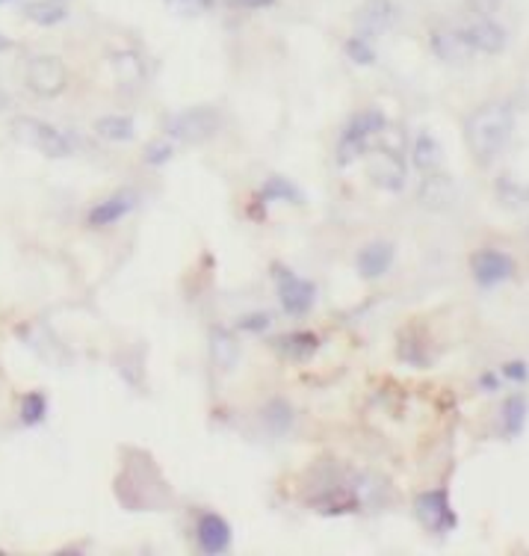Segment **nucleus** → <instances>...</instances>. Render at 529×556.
Here are the masks:
<instances>
[{
	"instance_id": "obj_1",
	"label": "nucleus",
	"mask_w": 529,
	"mask_h": 556,
	"mask_svg": "<svg viewBox=\"0 0 529 556\" xmlns=\"http://www.w3.org/2000/svg\"><path fill=\"white\" fill-rule=\"evenodd\" d=\"M512 130H515V113H512L506 101L482 104L474 116L467 118L465 125L467 149L474 154V161L488 166L500 151L506 149L508 139H512Z\"/></svg>"
},
{
	"instance_id": "obj_2",
	"label": "nucleus",
	"mask_w": 529,
	"mask_h": 556,
	"mask_svg": "<svg viewBox=\"0 0 529 556\" xmlns=\"http://www.w3.org/2000/svg\"><path fill=\"white\" fill-rule=\"evenodd\" d=\"M12 137L18 139L22 146L27 149L39 151L45 157H68L72 154V139L65 137L63 130L53 128L42 118H33V116H18L10 122Z\"/></svg>"
},
{
	"instance_id": "obj_3",
	"label": "nucleus",
	"mask_w": 529,
	"mask_h": 556,
	"mask_svg": "<svg viewBox=\"0 0 529 556\" xmlns=\"http://www.w3.org/2000/svg\"><path fill=\"white\" fill-rule=\"evenodd\" d=\"M223 125L219 113L211 108H192L184 110L178 116L166 118V134L178 142H187V146H199V142H207L211 137H216V130Z\"/></svg>"
},
{
	"instance_id": "obj_4",
	"label": "nucleus",
	"mask_w": 529,
	"mask_h": 556,
	"mask_svg": "<svg viewBox=\"0 0 529 556\" xmlns=\"http://www.w3.org/2000/svg\"><path fill=\"white\" fill-rule=\"evenodd\" d=\"M24 80H27V89H30L33 96L56 98L68 86V68H65L60 56H33L30 63H27Z\"/></svg>"
},
{
	"instance_id": "obj_5",
	"label": "nucleus",
	"mask_w": 529,
	"mask_h": 556,
	"mask_svg": "<svg viewBox=\"0 0 529 556\" xmlns=\"http://www.w3.org/2000/svg\"><path fill=\"white\" fill-rule=\"evenodd\" d=\"M367 175H370L373 184L381 187V190L400 193L405 187V157L400 151L379 146V149L373 151L370 163H367Z\"/></svg>"
},
{
	"instance_id": "obj_6",
	"label": "nucleus",
	"mask_w": 529,
	"mask_h": 556,
	"mask_svg": "<svg viewBox=\"0 0 529 556\" xmlns=\"http://www.w3.org/2000/svg\"><path fill=\"white\" fill-rule=\"evenodd\" d=\"M414 513L420 518V525L432 533H446L455 527V513L450 506L444 489H434V492H424L414 501Z\"/></svg>"
},
{
	"instance_id": "obj_7",
	"label": "nucleus",
	"mask_w": 529,
	"mask_h": 556,
	"mask_svg": "<svg viewBox=\"0 0 529 556\" xmlns=\"http://www.w3.org/2000/svg\"><path fill=\"white\" fill-rule=\"evenodd\" d=\"M361 36H385L396 24V3L393 0H364L355 12Z\"/></svg>"
},
{
	"instance_id": "obj_8",
	"label": "nucleus",
	"mask_w": 529,
	"mask_h": 556,
	"mask_svg": "<svg viewBox=\"0 0 529 556\" xmlns=\"http://www.w3.org/2000/svg\"><path fill=\"white\" fill-rule=\"evenodd\" d=\"M515 273V261L506 252H494V249H482L474 255V276L482 288H494L500 281H506Z\"/></svg>"
},
{
	"instance_id": "obj_9",
	"label": "nucleus",
	"mask_w": 529,
	"mask_h": 556,
	"mask_svg": "<svg viewBox=\"0 0 529 556\" xmlns=\"http://www.w3.org/2000/svg\"><path fill=\"white\" fill-rule=\"evenodd\" d=\"M278 293L287 314H305L314 305V285L305 278H297L290 269L278 273Z\"/></svg>"
},
{
	"instance_id": "obj_10",
	"label": "nucleus",
	"mask_w": 529,
	"mask_h": 556,
	"mask_svg": "<svg viewBox=\"0 0 529 556\" xmlns=\"http://www.w3.org/2000/svg\"><path fill=\"white\" fill-rule=\"evenodd\" d=\"M432 51L438 60L444 63H467L470 56L477 54L474 45L467 42V36L462 30H438L432 36Z\"/></svg>"
},
{
	"instance_id": "obj_11",
	"label": "nucleus",
	"mask_w": 529,
	"mask_h": 556,
	"mask_svg": "<svg viewBox=\"0 0 529 556\" xmlns=\"http://www.w3.org/2000/svg\"><path fill=\"white\" fill-rule=\"evenodd\" d=\"M196 535H199V545H202L204 554H225L228 551V545H231V527L225 525V518H219V515L207 513L199 521V530H196Z\"/></svg>"
},
{
	"instance_id": "obj_12",
	"label": "nucleus",
	"mask_w": 529,
	"mask_h": 556,
	"mask_svg": "<svg viewBox=\"0 0 529 556\" xmlns=\"http://www.w3.org/2000/svg\"><path fill=\"white\" fill-rule=\"evenodd\" d=\"M462 33L467 36V42L474 45V51H482V54H500L506 48V30L494 22H474Z\"/></svg>"
},
{
	"instance_id": "obj_13",
	"label": "nucleus",
	"mask_w": 529,
	"mask_h": 556,
	"mask_svg": "<svg viewBox=\"0 0 529 556\" xmlns=\"http://www.w3.org/2000/svg\"><path fill=\"white\" fill-rule=\"evenodd\" d=\"M134 204H137L134 193L110 195V199H104V202H98L96 207L89 211V225H92V228H106V225L118 223L122 216L134 211Z\"/></svg>"
},
{
	"instance_id": "obj_14",
	"label": "nucleus",
	"mask_w": 529,
	"mask_h": 556,
	"mask_svg": "<svg viewBox=\"0 0 529 556\" xmlns=\"http://www.w3.org/2000/svg\"><path fill=\"white\" fill-rule=\"evenodd\" d=\"M393 264V247L391 243H370L358 252V273L364 278L385 276Z\"/></svg>"
},
{
	"instance_id": "obj_15",
	"label": "nucleus",
	"mask_w": 529,
	"mask_h": 556,
	"mask_svg": "<svg viewBox=\"0 0 529 556\" xmlns=\"http://www.w3.org/2000/svg\"><path fill=\"white\" fill-rule=\"evenodd\" d=\"M211 355L219 370L231 374L234 367H237V362H240V343H237V338H234L228 329L219 326V329H213L211 332Z\"/></svg>"
},
{
	"instance_id": "obj_16",
	"label": "nucleus",
	"mask_w": 529,
	"mask_h": 556,
	"mask_svg": "<svg viewBox=\"0 0 529 556\" xmlns=\"http://www.w3.org/2000/svg\"><path fill=\"white\" fill-rule=\"evenodd\" d=\"M417 199H420L424 207H432V211L444 207V204L453 199V187L446 181V175H441V172H426Z\"/></svg>"
},
{
	"instance_id": "obj_17",
	"label": "nucleus",
	"mask_w": 529,
	"mask_h": 556,
	"mask_svg": "<svg viewBox=\"0 0 529 556\" xmlns=\"http://www.w3.org/2000/svg\"><path fill=\"white\" fill-rule=\"evenodd\" d=\"M317 334L311 332H293L276 341V350L281 355H287V358H311V355L317 353Z\"/></svg>"
},
{
	"instance_id": "obj_18",
	"label": "nucleus",
	"mask_w": 529,
	"mask_h": 556,
	"mask_svg": "<svg viewBox=\"0 0 529 556\" xmlns=\"http://www.w3.org/2000/svg\"><path fill=\"white\" fill-rule=\"evenodd\" d=\"M24 12H27V18H30L33 24H39V27H53V24L65 22V15H68L60 0H33V3L24 7Z\"/></svg>"
},
{
	"instance_id": "obj_19",
	"label": "nucleus",
	"mask_w": 529,
	"mask_h": 556,
	"mask_svg": "<svg viewBox=\"0 0 529 556\" xmlns=\"http://www.w3.org/2000/svg\"><path fill=\"white\" fill-rule=\"evenodd\" d=\"M96 134L110 142H130L137 137V125L127 116H104L96 122Z\"/></svg>"
},
{
	"instance_id": "obj_20",
	"label": "nucleus",
	"mask_w": 529,
	"mask_h": 556,
	"mask_svg": "<svg viewBox=\"0 0 529 556\" xmlns=\"http://www.w3.org/2000/svg\"><path fill=\"white\" fill-rule=\"evenodd\" d=\"M414 166L420 172H434L441 166V146L432 134H420L414 142Z\"/></svg>"
},
{
	"instance_id": "obj_21",
	"label": "nucleus",
	"mask_w": 529,
	"mask_h": 556,
	"mask_svg": "<svg viewBox=\"0 0 529 556\" xmlns=\"http://www.w3.org/2000/svg\"><path fill=\"white\" fill-rule=\"evenodd\" d=\"M388 128V118L381 116L379 110H364V113H358V116L352 118V125L347 130H352V134H358V137L370 139L376 137V134H381V130Z\"/></svg>"
},
{
	"instance_id": "obj_22",
	"label": "nucleus",
	"mask_w": 529,
	"mask_h": 556,
	"mask_svg": "<svg viewBox=\"0 0 529 556\" xmlns=\"http://www.w3.org/2000/svg\"><path fill=\"white\" fill-rule=\"evenodd\" d=\"M361 154H367V139L358 137V134H352V130H343V137H340L338 146L340 166H350V163L358 161Z\"/></svg>"
},
{
	"instance_id": "obj_23",
	"label": "nucleus",
	"mask_w": 529,
	"mask_h": 556,
	"mask_svg": "<svg viewBox=\"0 0 529 556\" xmlns=\"http://www.w3.org/2000/svg\"><path fill=\"white\" fill-rule=\"evenodd\" d=\"M264 424L276 435H281V432H287L290 429V424H293V412H290V406L287 403H281V400H276V403H269V406L264 408Z\"/></svg>"
},
{
	"instance_id": "obj_24",
	"label": "nucleus",
	"mask_w": 529,
	"mask_h": 556,
	"mask_svg": "<svg viewBox=\"0 0 529 556\" xmlns=\"http://www.w3.org/2000/svg\"><path fill=\"white\" fill-rule=\"evenodd\" d=\"M261 195H264L266 202H273V199H281V202H293V204L302 202V195H299L297 187H293L290 181H285V178H269V181L264 184Z\"/></svg>"
},
{
	"instance_id": "obj_25",
	"label": "nucleus",
	"mask_w": 529,
	"mask_h": 556,
	"mask_svg": "<svg viewBox=\"0 0 529 556\" xmlns=\"http://www.w3.org/2000/svg\"><path fill=\"white\" fill-rule=\"evenodd\" d=\"M113 65H116V75L122 77V84H139L142 80V60L137 54H116Z\"/></svg>"
},
{
	"instance_id": "obj_26",
	"label": "nucleus",
	"mask_w": 529,
	"mask_h": 556,
	"mask_svg": "<svg viewBox=\"0 0 529 556\" xmlns=\"http://www.w3.org/2000/svg\"><path fill=\"white\" fill-rule=\"evenodd\" d=\"M347 56L358 65L376 63V51H373L370 42H367V36H352L350 42H347Z\"/></svg>"
},
{
	"instance_id": "obj_27",
	"label": "nucleus",
	"mask_w": 529,
	"mask_h": 556,
	"mask_svg": "<svg viewBox=\"0 0 529 556\" xmlns=\"http://www.w3.org/2000/svg\"><path fill=\"white\" fill-rule=\"evenodd\" d=\"M45 408H48V403H45V396L39 394V391H33V394L24 396V403H22V420L24 424H39L45 417Z\"/></svg>"
},
{
	"instance_id": "obj_28",
	"label": "nucleus",
	"mask_w": 529,
	"mask_h": 556,
	"mask_svg": "<svg viewBox=\"0 0 529 556\" xmlns=\"http://www.w3.org/2000/svg\"><path fill=\"white\" fill-rule=\"evenodd\" d=\"M524 412H527V408H524V400H518V396H515V400H508L506 408H503L508 435H518L520 432V427H524Z\"/></svg>"
},
{
	"instance_id": "obj_29",
	"label": "nucleus",
	"mask_w": 529,
	"mask_h": 556,
	"mask_svg": "<svg viewBox=\"0 0 529 556\" xmlns=\"http://www.w3.org/2000/svg\"><path fill=\"white\" fill-rule=\"evenodd\" d=\"M169 157H172L169 142H151L149 149H146V163H151V166H160V163H166Z\"/></svg>"
},
{
	"instance_id": "obj_30",
	"label": "nucleus",
	"mask_w": 529,
	"mask_h": 556,
	"mask_svg": "<svg viewBox=\"0 0 529 556\" xmlns=\"http://www.w3.org/2000/svg\"><path fill=\"white\" fill-rule=\"evenodd\" d=\"M172 10L180 12V15H196L207 7V0H166Z\"/></svg>"
},
{
	"instance_id": "obj_31",
	"label": "nucleus",
	"mask_w": 529,
	"mask_h": 556,
	"mask_svg": "<svg viewBox=\"0 0 529 556\" xmlns=\"http://www.w3.org/2000/svg\"><path fill=\"white\" fill-rule=\"evenodd\" d=\"M266 326H269V314H252V317L240 320L243 332H264Z\"/></svg>"
},
{
	"instance_id": "obj_32",
	"label": "nucleus",
	"mask_w": 529,
	"mask_h": 556,
	"mask_svg": "<svg viewBox=\"0 0 529 556\" xmlns=\"http://www.w3.org/2000/svg\"><path fill=\"white\" fill-rule=\"evenodd\" d=\"M231 7H240V10H264V7H273L276 0H228Z\"/></svg>"
},
{
	"instance_id": "obj_33",
	"label": "nucleus",
	"mask_w": 529,
	"mask_h": 556,
	"mask_svg": "<svg viewBox=\"0 0 529 556\" xmlns=\"http://www.w3.org/2000/svg\"><path fill=\"white\" fill-rule=\"evenodd\" d=\"M506 376H512V379H527V364H506Z\"/></svg>"
},
{
	"instance_id": "obj_34",
	"label": "nucleus",
	"mask_w": 529,
	"mask_h": 556,
	"mask_svg": "<svg viewBox=\"0 0 529 556\" xmlns=\"http://www.w3.org/2000/svg\"><path fill=\"white\" fill-rule=\"evenodd\" d=\"M0 48H10V42H7V39H0Z\"/></svg>"
},
{
	"instance_id": "obj_35",
	"label": "nucleus",
	"mask_w": 529,
	"mask_h": 556,
	"mask_svg": "<svg viewBox=\"0 0 529 556\" xmlns=\"http://www.w3.org/2000/svg\"><path fill=\"white\" fill-rule=\"evenodd\" d=\"M0 3H10V0H0Z\"/></svg>"
},
{
	"instance_id": "obj_36",
	"label": "nucleus",
	"mask_w": 529,
	"mask_h": 556,
	"mask_svg": "<svg viewBox=\"0 0 529 556\" xmlns=\"http://www.w3.org/2000/svg\"><path fill=\"white\" fill-rule=\"evenodd\" d=\"M60 3H65V0H60Z\"/></svg>"
}]
</instances>
